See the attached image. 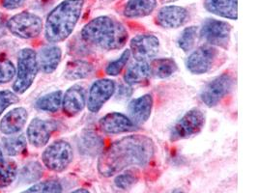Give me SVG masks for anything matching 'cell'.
Masks as SVG:
<instances>
[{
	"label": "cell",
	"mask_w": 258,
	"mask_h": 193,
	"mask_svg": "<svg viewBox=\"0 0 258 193\" xmlns=\"http://www.w3.org/2000/svg\"><path fill=\"white\" fill-rule=\"evenodd\" d=\"M155 150L154 141L146 135L125 136L101 153L98 171L104 177H111L132 166H145L154 157Z\"/></svg>",
	"instance_id": "6da1fadb"
},
{
	"label": "cell",
	"mask_w": 258,
	"mask_h": 193,
	"mask_svg": "<svg viewBox=\"0 0 258 193\" xmlns=\"http://www.w3.org/2000/svg\"><path fill=\"white\" fill-rule=\"evenodd\" d=\"M81 35L85 43L103 50L120 49L129 38L126 27L107 16H101L89 22L82 28Z\"/></svg>",
	"instance_id": "7a4b0ae2"
},
{
	"label": "cell",
	"mask_w": 258,
	"mask_h": 193,
	"mask_svg": "<svg viewBox=\"0 0 258 193\" xmlns=\"http://www.w3.org/2000/svg\"><path fill=\"white\" fill-rule=\"evenodd\" d=\"M84 5V0H64L47 15L45 37L49 43L65 41L73 33Z\"/></svg>",
	"instance_id": "3957f363"
},
{
	"label": "cell",
	"mask_w": 258,
	"mask_h": 193,
	"mask_svg": "<svg viewBox=\"0 0 258 193\" xmlns=\"http://www.w3.org/2000/svg\"><path fill=\"white\" fill-rule=\"evenodd\" d=\"M39 72L38 55L32 48H24L18 56L17 77L13 84L14 92L24 94L29 89Z\"/></svg>",
	"instance_id": "277c9868"
},
{
	"label": "cell",
	"mask_w": 258,
	"mask_h": 193,
	"mask_svg": "<svg viewBox=\"0 0 258 193\" xmlns=\"http://www.w3.org/2000/svg\"><path fill=\"white\" fill-rule=\"evenodd\" d=\"M6 25L14 36L26 40L37 38L43 30L42 19L30 12L19 13L13 16Z\"/></svg>",
	"instance_id": "5b68a950"
},
{
	"label": "cell",
	"mask_w": 258,
	"mask_h": 193,
	"mask_svg": "<svg viewBox=\"0 0 258 193\" xmlns=\"http://www.w3.org/2000/svg\"><path fill=\"white\" fill-rule=\"evenodd\" d=\"M73 158V148L65 140H57L49 145L42 155L44 165L53 172H62L68 168Z\"/></svg>",
	"instance_id": "8992f818"
},
{
	"label": "cell",
	"mask_w": 258,
	"mask_h": 193,
	"mask_svg": "<svg viewBox=\"0 0 258 193\" xmlns=\"http://www.w3.org/2000/svg\"><path fill=\"white\" fill-rule=\"evenodd\" d=\"M205 125V116L199 109H190L173 127L170 133V140L178 141L187 139L200 133Z\"/></svg>",
	"instance_id": "52a82bcc"
},
{
	"label": "cell",
	"mask_w": 258,
	"mask_h": 193,
	"mask_svg": "<svg viewBox=\"0 0 258 193\" xmlns=\"http://www.w3.org/2000/svg\"><path fill=\"white\" fill-rule=\"evenodd\" d=\"M231 30V25L226 22L208 19L201 26L200 37L210 46L227 48Z\"/></svg>",
	"instance_id": "ba28073f"
},
{
	"label": "cell",
	"mask_w": 258,
	"mask_h": 193,
	"mask_svg": "<svg viewBox=\"0 0 258 193\" xmlns=\"http://www.w3.org/2000/svg\"><path fill=\"white\" fill-rule=\"evenodd\" d=\"M233 86V78L229 73H223L214 78L211 82L205 86L200 98L208 107H216L224 96H226Z\"/></svg>",
	"instance_id": "9c48e42d"
},
{
	"label": "cell",
	"mask_w": 258,
	"mask_h": 193,
	"mask_svg": "<svg viewBox=\"0 0 258 193\" xmlns=\"http://www.w3.org/2000/svg\"><path fill=\"white\" fill-rule=\"evenodd\" d=\"M219 50L216 47L205 45L195 50L187 59L188 71L195 74H203L209 72L218 60Z\"/></svg>",
	"instance_id": "30bf717a"
},
{
	"label": "cell",
	"mask_w": 258,
	"mask_h": 193,
	"mask_svg": "<svg viewBox=\"0 0 258 193\" xmlns=\"http://www.w3.org/2000/svg\"><path fill=\"white\" fill-rule=\"evenodd\" d=\"M115 91L116 85L111 79L103 78L95 81L90 87L86 102L88 110L92 113L99 112L106 102L114 95Z\"/></svg>",
	"instance_id": "8fae6325"
},
{
	"label": "cell",
	"mask_w": 258,
	"mask_h": 193,
	"mask_svg": "<svg viewBox=\"0 0 258 193\" xmlns=\"http://www.w3.org/2000/svg\"><path fill=\"white\" fill-rule=\"evenodd\" d=\"M131 53L138 62H147L154 59L160 51L159 39L151 34H141L132 39Z\"/></svg>",
	"instance_id": "7c38bea8"
},
{
	"label": "cell",
	"mask_w": 258,
	"mask_h": 193,
	"mask_svg": "<svg viewBox=\"0 0 258 193\" xmlns=\"http://www.w3.org/2000/svg\"><path fill=\"white\" fill-rule=\"evenodd\" d=\"M100 129L107 134L133 133L139 130L138 126L127 117L119 112H111L104 116L99 122Z\"/></svg>",
	"instance_id": "4fadbf2b"
},
{
	"label": "cell",
	"mask_w": 258,
	"mask_h": 193,
	"mask_svg": "<svg viewBox=\"0 0 258 193\" xmlns=\"http://www.w3.org/2000/svg\"><path fill=\"white\" fill-rule=\"evenodd\" d=\"M56 129L53 121L42 120L35 118L31 121L27 128L28 141L36 148H42L48 143L52 133Z\"/></svg>",
	"instance_id": "5bb4252c"
},
{
	"label": "cell",
	"mask_w": 258,
	"mask_h": 193,
	"mask_svg": "<svg viewBox=\"0 0 258 193\" xmlns=\"http://www.w3.org/2000/svg\"><path fill=\"white\" fill-rule=\"evenodd\" d=\"M86 106V91L82 85H73L62 98V109L64 114L75 117L80 114Z\"/></svg>",
	"instance_id": "9a60e30c"
},
{
	"label": "cell",
	"mask_w": 258,
	"mask_h": 193,
	"mask_svg": "<svg viewBox=\"0 0 258 193\" xmlns=\"http://www.w3.org/2000/svg\"><path fill=\"white\" fill-rule=\"evenodd\" d=\"M188 10L184 7L169 5L159 10L156 22L163 28H178L188 22Z\"/></svg>",
	"instance_id": "2e32d148"
},
{
	"label": "cell",
	"mask_w": 258,
	"mask_h": 193,
	"mask_svg": "<svg viewBox=\"0 0 258 193\" xmlns=\"http://www.w3.org/2000/svg\"><path fill=\"white\" fill-rule=\"evenodd\" d=\"M153 96L150 94H146L138 99L133 100L129 104L130 119L133 121L138 127L144 124L150 118L152 112Z\"/></svg>",
	"instance_id": "e0dca14e"
},
{
	"label": "cell",
	"mask_w": 258,
	"mask_h": 193,
	"mask_svg": "<svg viewBox=\"0 0 258 193\" xmlns=\"http://www.w3.org/2000/svg\"><path fill=\"white\" fill-rule=\"evenodd\" d=\"M28 118V113L24 108H17L9 111L0 122V132L12 135L24 129Z\"/></svg>",
	"instance_id": "ac0fdd59"
},
{
	"label": "cell",
	"mask_w": 258,
	"mask_h": 193,
	"mask_svg": "<svg viewBox=\"0 0 258 193\" xmlns=\"http://www.w3.org/2000/svg\"><path fill=\"white\" fill-rule=\"evenodd\" d=\"M204 7L208 12L224 19H238L237 0H204Z\"/></svg>",
	"instance_id": "d6986e66"
},
{
	"label": "cell",
	"mask_w": 258,
	"mask_h": 193,
	"mask_svg": "<svg viewBox=\"0 0 258 193\" xmlns=\"http://www.w3.org/2000/svg\"><path fill=\"white\" fill-rule=\"evenodd\" d=\"M61 57L62 51L59 47H45L39 52V68L44 73H52L57 69L59 63L61 61Z\"/></svg>",
	"instance_id": "ffe728a7"
},
{
	"label": "cell",
	"mask_w": 258,
	"mask_h": 193,
	"mask_svg": "<svg viewBox=\"0 0 258 193\" xmlns=\"http://www.w3.org/2000/svg\"><path fill=\"white\" fill-rule=\"evenodd\" d=\"M79 148L83 155L95 157L104 151V139L92 131H86L80 137Z\"/></svg>",
	"instance_id": "44dd1931"
},
{
	"label": "cell",
	"mask_w": 258,
	"mask_h": 193,
	"mask_svg": "<svg viewBox=\"0 0 258 193\" xmlns=\"http://www.w3.org/2000/svg\"><path fill=\"white\" fill-rule=\"evenodd\" d=\"M157 7V0H129L123 10V15L129 19L143 18L151 15Z\"/></svg>",
	"instance_id": "7402d4cb"
},
{
	"label": "cell",
	"mask_w": 258,
	"mask_h": 193,
	"mask_svg": "<svg viewBox=\"0 0 258 193\" xmlns=\"http://www.w3.org/2000/svg\"><path fill=\"white\" fill-rule=\"evenodd\" d=\"M152 75L148 62H138L131 65L124 74V80L128 85L141 84L146 82Z\"/></svg>",
	"instance_id": "603a6c76"
},
{
	"label": "cell",
	"mask_w": 258,
	"mask_h": 193,
	"mask_svg": "<svg viewBox=\"0 0 258 193\" xmlns=\"http://www.w3.org/2000/svg\"><path fill=\"white\" fill-rule=\"evenodd\" d=\"M0 149L3 155L8 157H16L24 153L26 149V138L23 134L4 137L1 140Z\"/></svg>",
	"instance_id": "cb8c5ba5"
},
{
	"label": "cell",
	"mask_w": 258,
	"mask_h": 193,
	"mask_svg": "<svg viewBox=\"0 0 258 193\" xmlns=\"http://www.w3.org/2000/svg\"><path fill=\"white\" fill-rule=\"evenodd\" d=\"M93 72V65L83 60L72 61L65 70V77L70 80L82 79L89 76Z\"/></svg>",
	"instance_id": "d4e9b609"
},
{
	"label": "cell",
	"mask_w": 258,
	"mask_h": 193,
	"mask_svg": "<svg viewBox=\"0 0 258 193\" xmlns=\"http://www.w3.org/2000/svg\"><path fill=\"white\" fill-rule=\"evenodd\" d=\"M18 175V166L11 159H5L0 149V188L9 186Z\"/></svg>",
	"instance_id": "484cf974"
},
{
	"label": "cell",
	"mask_w": 258,
	"mask_h": 193,
	"mask_svg": "<svg viewBox=\"0 0 258 193\" xmlns=\"http://www.w3.org/2000/svg\"><path fill=\"white\" fill-rule=\"evenodd\" d=\"M62 98L63 93L60 90L41 96L36 102V109L51 113L57 112L62 106Z\"/></svg>",
	"instance_id": "4316f807"
},
{
	"label": "cell",
	"mask_w": 258,
	"mask_h": 193,
	"mask_svg": "<svg viewBox=\"0 0 258 193\" xmlns=\"http://www.w3.org/2000/svg\"><path fill=\"white\" fill-rule=\"evenodd\" d=\"M152 75L158 78H166L177 71V64L171 58L155 59L150 64Z\"/></svg>",
	"instance_id": "83f0119b"
},
{
	"label": "cell",
	"mask_w": 258,
	"mask_h": 193,
	"mask_svg": "<svg viewBox=\"0 0 258 193\" xmlns=\"http://www.w3.org/2000/svg\"><path fill=\"white\" fill-rule=\"evenodd\" d=\"M43 167L37 161H30L25 164L19 173V180L24 183L39 181L43 176Z\"/></svg>",
	"instance_id": "f1b7e54d"
},
{
	"label": "cell",
	"mask_w": 258,
	"mask_h": 193,
	"mask_svg": "<svg viewBox=\"0 0 258 193\" xmlns=\"http://www.w3.org/2000/svg\"><path fill=\"white\" fill-rule=\"evenodd\" d=\"M199 29L197 26H189L183 30L181 35L178 39V46L185 52L190 51L195 45L196 41L198 39Z\"/></svg>",
	"instance_id": "f546056e"
},
{
	"label": "cell",
	"mask_w": 258,
	"mask_h": 193,
	"mask_svg": "<svg viewBox=\"0 0 258 193\" xmlns=\"http://www.w3.org/2000/svg\"><path fill=\"white\" fill-rule=\"evenodd\" d=\"M21 193H62V185L56 180H48L36 183Z\"/></svg>",
	"instance_id": "4dcf8cb0"
},
{
	"label": "cell",
	"mask_w": 258,
	"mask_h": 193,
	"mask_svg": "<svg viewBox=\"0 0 258 193\" xmlns=\"http://www.w3.org/2000/svg\"><path fill=\"white\" fill-rule=\"evenodd\" d=\"M139 181V172L137 170H127L126 172L118 175L114 183L118 188L127 190L135 183Z\"/></svg>",
	"instance_id": "1f68e13d"
},
{
	"label": "cell",
	"mask_w": 258,
	"mask_h": 193,
	"mask_svg": "<svg viewBox=\"0 0 258 193\" xmlns=\"http://www.w3.org/2000/svg\"><path fill=\"white\" fill-rule=\"evenodd\" d=\"M130 56H131V51H130V49H126L118 59L108 63V65L106 66V73L111 76L118 75L127 65Z\"/></svg>",
	"instance_id": "d6a6232c"
},
{
	"label": "cell",
	"mask_w": 258,
	"mask_h": 193,
	"mask_svg": "<svg viewBox=\"0 0 258 193\" xmlns=\"http://www.w3.org/2000/svg\"><path fill=\"white\" fill-rule=\"evenodd\" d=\"M16 75V67L8 58H0V84L12 81Z\"/></svg>",
	"instance_id": "836d02e7"
},
{
	"label": "cell",
	"mask_w": 258,
	"mask_h": 193,
	"mask_svg": "<svg viewBox=\"0 0 258 193\" xmlns=\"http://www.w3.org/2000/svg\"><path fill=\"white\" fill-rule=\"evenodd\" d=\"M19 101V96L16 95L15 92L9 90L0 91V115L10 106L18 104Z\"/></svg>",
	"instance_id": "e575fe53"
},
{
	"label": "cell",
	"mask_w": 258,
	"mask_h": 193,
	"mask_svg": "<svg viewBox=\"0 0 258 193\" xmlns=\"http://www.w3.org/2000/svg\"><path fill=\"white\" fill-rule=\"evenodd\" d=\"M26 0H1V5L7 10H15L21 8Z\"/></svg>",
	"instance_id": "d590c367"
},
{
	"label": "cell",
	"mask_w": 258,
	"mask_h": 193,
	"mask_svg": "<svg viewBox=\"0 0 258 193\" xmlns=\"http://www.w3.org/2000/svg\"><path fill=\"white\" fill-rule=\"evenodd\" d=\"M133 93V90L132 88L127 87V86H123V85H120L119 87V90H118L117 95L120 98H129Z\"/></svg>",
	"instance_id": "8d00e7d4"
},
{
	"label": "cell",
	"mask_w": 258,
	"mask_h": 193,
	"mask_svg": "<svg viewBox=\"0 0 258 193\" xmlns=\"http://www.w3.org/2000/svg\"><path fill=\"white\" fill-rule=\"evenodd\" d=\"M4 24H5V17H4L3 14L0 13V30H1L2 27L4 26Z\"/></svg>",
	"instance_id": "74e56055"
},
{
	"label": "cell",
	"mask_w": 258,
	"mask_h": 193,
	"mask_svg": "<svg viewBox=\"0 0 258 193\" xmlns=\"http://www.w3.org/2000/svg\"><path fill=\"white\" fill-rule=\"evenodd\" d=\"M71 193H90L87 189H84V188H79V189H76L75 191Z\"/></svg>",
	"instance_id": "f35d334b"
},
{
	"label": "cell",
	"mask_w": 258,
	"mask_h": 193,
	"mask_svg": "<svg viewBox=\"0 0 258 193\" xmlns=\"http://www.w3.org/2000/svg\"><path fill=\"white\" fill-rule=\"evenodd\" d=\"M162 3L167 4V3H171V2H176L178 0H160Z\"/></svg>",
	"instance_id": "ab89813d"
},
{
	"label": "cell",
	"mask_w": 258,
	"mask_h": 193,
	"mask_svg": "<svg viewBox=\"0 0 258 193\" xmlns=\"http://www.w3.org/2000/svg\"><path fill=\"white\" fill-rule=\"evenodd\" d=\"M169 193H185L183 190H181V189H175V190H173V191H171V192Z\"/></svg>",
	"instance_id": "60d3db41"
},
{
	"label": "cell",
	"mask_w": 258,
	"mask_h": 193,
	"mask_svg": "<svg viewBox=\"0 0 258 193\" xmlns=\"http://www.w3.org/2000/svg\"><path fill=\"white\" fill-rule=\"evenodd\" d=\"M108 1H113V0H108Z\"/></svg>",
	"instance_id": "b9f144b4"
}]
</instances>
